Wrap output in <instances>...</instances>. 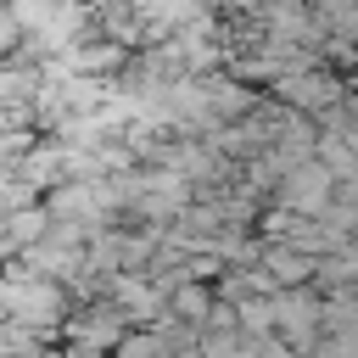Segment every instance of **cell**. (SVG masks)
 I'll return each instance as SVG.
<instances>
[{
	"mask_svg": "<svg viewBox=\"0 0 358 358\" xmlns=\"http://www.w3.org/2000/svg\"><path fill=\"white\" fill-rule=\"evenodd\" d=\"M274 90H280L285 106H302V112H308V106H313V112H330V106L341 101L336 78H324V73H302V67H296V73H280Z\"/></svg>",
	"mask_w": 358,
	"mask_h": 358,
	"instance_id": "3",
	"label": "cell"
},
{
	"mask_svg": "<svg viewBox=\"0 0 358 358\" xmlns=\"http://www.w3.org/2000/svg\"><path fill=\"white\" fill-rule=\"evenodd\" d=\"M274 302V324L296 341V347H313V324H319V302L302 296V291H285V296H268Z\"/></svg>",
	"mask_w": 358,
	"mask_h": 358,
	"instance_id": "4",
	"label": "cell"
},
{
	"mask_svg": "<svg viewBox=\"0 0 358 358\" xmlns=\"http://www.w3.org/2000/svg\"><path fill=\"white\" fill-rule=\"evenodd\" d=\"M0 313H11L22 330L56 324V319H62V291H56L50 280H11L6 296H0Z\"/></svg>",
	"mask_w": 358,
	"mask_h": 358,
	"instance_id": "1",
	"label": "cell"
},
{
	"mask_svg": "<svg viewBox=\"0 0 358 358\" xmlns=\"http://www.w3.org/2000/svg\"><path fill=\"white\" fill-rule=\"evenodd\" d=\"M330 173L319 168V162H296L291 173H285V185H280V201L291 207V213H324L330 207Z\"/></svg>",
	"mask_w": 358,
	"mask_h": 358,
	"instance_id": "2",
	"label": "cell"
},
{
	"mask_svg": "<svg viewBox=\"0 0 358 358\" xmlns=\"http://www.w3.org/2000/svg\"><path fill=\"white\" fill-rule=\"evenodd\" d=\"M168 352V341L157 336V330H145V336H129V341H117V358H162Z\"/></svg>",
	"mask_w": 358,
	"mask_h": 358,
	"instance_id": "7",
	"label": "cell"
},
{
	"mask_svg": "<svg viewBox=\"0 0 358 358\" xmlns=\"http://www.w3.org/2000/svg\"><path fill=\"white\" fill-rule=\"evenodd\" d=\"M246 106H252V95H246L241 84H229V78L201 84V112H213V117H235V112H246Z\"/></svg>",
	"mask_w": 358,
	"mask_h": 358,
	"instance_id": "6",
	"label": "cell"
},
{
	"mask_svg": "<svg viewBox=\"0 0 358 358\" xmlns=\"http://www.w3.org/2000/svg\"><path fill=\"white\" fill-rule=\"evenodd\" d=\"M185 358H196V352H185Z\"/></svg>",
	"mask_w": 358,
	"mask_h": 358,
	"instance_id": "11",
	"label": "cell"
},
{
	"mask_svg": "<svg viewBox=\"0 0 358 358\" xmlns=\"http://www.w3.org/2000/svg\"><path fill=\"white\" fill-rule=\"evenodd\" d=\"M28 358H56V352H28Z\"/></svg>",
	"mask_w": 358,
	"mask_h": 358,
	"instance_id": "10",
	"label": "cell"
},
{
	"mask_svg": "<svg viewBox=\"0 0 358 358\" xmlns=\"http://www.w3.org/2000/svg\"><path fill=\"white\" fill-rule=\"evenodd\" d=\"M308 268H313V257H302V252H291V246H274V252L263 257V280H268V285H302Z\"/></svg>",
	"mask_w": 358,
	"mask_h": 358,
	"instance_id": "5",
	"label": "cell"
},
{
	"mask_svg": "<svg viewBox=\"0 0 358 358\" xmlns=\"http://www.w3.org/2000/svg\"><path fill=\"white\" fill-rule=\"evenodd\" d=\"M241 330H246V336L274 330V302H241Z\"/></svg>",
	"mask_w": 358,
	"mask_h": 358,
	"instance_id": "8",
	"label": "cell"
},
{
	"mask_svg": "<svg viewBox=\"0 0 358 358\" xmlns=\"http://www.w3.org/2000/svg\"><path fill=\"white\" fill-rule=\"evenodd\" d=\"M45 229H50V218H45V213H17V218H11V241H17V246L39 241Z\"/></svg>",
	"mask_w": 358,
	"mask_h": 358,
	"instance_id": "9",
	"label": "cell"
}]
</instances>
